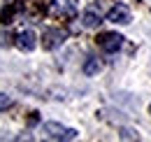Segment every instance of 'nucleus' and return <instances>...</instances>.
<instances>
[{
  "instance_id": "obj_8",
  "label": "nucleus",
  "mask_w": 151,
  "mask_h": 142,
  "mask_svg": "<svg viewBox=\"0 0 151 142\" xmlns=\"http://www.w3.org/2000/svg\"><path fill=\"white\" fill-rule=\"evenodd\" d=\"M21 7H23V12H28L33 19H37L44 14V7L40 5L37 0H21Z\"/></svg>"
},
{
  "instance_id": "obj_5",
  "label": "nucleus",
  "mask_w": 151,
  "mask_h": 142,
  "mask_svg": "<svg viewBox=\"0 0 151 142\" xmlns=\"http://www.w3.org/2000/svg\"><path fill=\"white\" fill-rule=\"evenodd\" d=\"M107 21L112 23H130V9L126 5H116L107 12Z\"/></svg>"
},
{
  "instance_id": "obj_7",
  "label": "nucleus",
  "mask_w": 151,
  "mask_h": 142,
  "mask_svg": "<svg viewBox=\"0 0 151 142\" xmlns=\"http://www.w3.org/2000/svg\"><path fill=\"white\" fill-rule=\"evenodd\" d=\"M21 9H23V7H21V2H9L7 7H2V12H0V21H2V23H12L14 17L19 14Z\"/></svg>"
},
{
  "instance_id": "obj_11",
  "label": "nucleus",
  "mask_w": 151,
  "mask_h": 142,
  "mask_svg": "<svg viewBox=\"0 0 151 142\" xmlns=\"http://www.w3.org/2000/svg\"><path fill=\"white\" fill-rule=\"evenodd\" d=\"M7 107H12V98L5 96V93H0V112H5Z\"/></svg>"
},
{
  "instance_id": "obj_2",
  "label": "nucleus",
  "mask_w": 151,
  "mask_h": 142,
  "mask_svg": "<svg viewBox=\"0 0 151 142\" xmlns=\"http://www.w3.org/2000/svg\"><path fill=\"white\" fill-rule=\"evenodd\" d=\"M123 40L126 37L119 35V33H102V35H98V47L107 54H114L123 47Z\"/></svg>"
},
{
  "instance_id": "obj_10",
  "label": "nucleus",
  "mask_w": 151,
  "mask_h": 142,
  "mask_svg": "<svg viewBox=\"0 0 151 142\" xmlns=\"http://www.w3.org/2000/svg\"><path fill=\"white\" fill-rule=\"evenodd\" d=\"M81 21H84V28H98L102 19H100V14H95L93 9H88V12H84V19H81Z\"/></svg>"
},
{
  "instance_id": "obj_4",
  "label": "nucleus",
  "mask_w": 151,
  "mask_h": 142,
  "mask_svg": "<svg viewBox=\"0 0 151 142\" xmlns=\"http://www.w3.org/2000/svg\"><path fill=\"white\" fill-rule=\"evenodd\" d=\"M14 44L19 47L21 51H33L35 49V33L33 30H21V33H17V37H14Z\"/></svg>"
},
{
  "instance_id": "obj_9",
  "label": "nucleus",
  "mask_w": 151,
  "mask_h": 142,
  "mask_svg": "<svg viewBox=\"0 0 151 142\" xmlns=\"http://www.w3.org/2000/svg\"><path fill=\"white\" fill-rule=\"evenodd\" d=\"M100 70H102V63H100L98 58H93V56H88V61L84 63V75L93 77V75H98Z\"/></svg>"
},
{
  "instance_id": "obj_1",
  "label": "nucleus",
  "mask_w": 151,
  "mask_h": 142,
  "mask_svg": "<svg viewBox=\"0 0 151 142\" xmlns=\"http://www.w3.org/2000/svg\"><path fill=\"white\" fill-rule=\"evenodd\" d=\"M42 133L49 138V140H75L77 130L75 128H65V126L56 124V121H47L42 126Z\"/></svg>"
},
{
  "instance_id": "obj_3",
  "label": "nucleus",
  "mask_w": 151,
  "mask_h": 142,
  "mask_svg": "<svg viewBox=\"0 0 151 142\" xmlns=\"http://www.w3.org/2000/svg\"><path fill=\"white\" fill-rule=\"evenodd\" d=\"M65 40H68V33H65V30H60V28H47L44 35H42V47H44L47 51H51V49L60 47Z\"/></svg>"
},
{
  "instance_id": "obj_12",
  "label": "nucleus",
  "mask_w": 151,
  "mask_h": 142,
  "mask_svg": "<svg viewBox=\"0 0 151 142\" xmlns=\"http://www.w3.org/2000/svg\"><path fill=\"white\" fill-rule=\"evenodd\" d=\"M121 138H126V140H137L139 135H135V130H121Z\"/></svg>"
},
{
  "instance_id": "obj_13",
  "label": "nucleus",
  "mask_w": 151,
  "mask_h": 142,
  "mask_svg": "<svg viewBox=\"0 0 151 142\" xmlns=\"http://www.w3.org/2000/svg\"><path fill=\"white\" fill-rule=\"evenodd\" d=\"M149 112H151V107H149Z\"/></svg>"
},
{
  "instance_id": "obj_6",
  "label": "nucleus",
  "mask_w": 151,
  "mask_h": 142,
  "mask_svg": "<svg viewBox=\"0 0 151 142\" xmlns=\"http://www.w3.org/2000/svg\"><path fill=\"white\" fill-rule=\"evenodd\" d=\"M49 12L58 19H72L75 17V5H72V2H65V0H58V2L51 5Z\"/></svg>"
}]
</instances>
